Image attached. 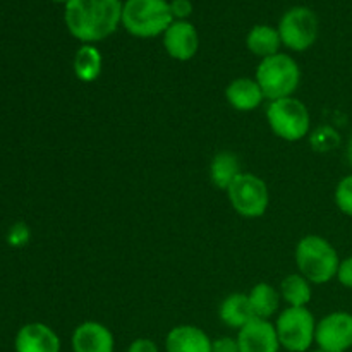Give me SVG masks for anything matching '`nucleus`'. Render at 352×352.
I'll list each match as a JSON object with an SVG mask.
<instances>
[{
    "label": "nucleus",
    "instance_id": "3",
    "mask_svg": "<svg viewBox=\"0 0 352 352\" xmlns=\"http://www.w3.org/2000/svg\"><path fill=\"white\" fill-rule=\"evenodd\" d=\"M174 23L167 0H126L122 6V26L136 38H155Z\"/></svg>",
    "mask_w": 352,
    "mask_h": 352
},
{
    "label": "nucleus",
    "instance_id": "10",
    "mask_svg": "<svg viewBox=\"0 0 352 352\" xmlns=\"http://www.w3.org/2000/svg\"><path fill=\"white\" fill-rule=\"evenodd\" d=\"M241 352H278L282 349L277 330L270 320L253 318L237 333Z\"/></svg>",
    "mask_w": 352,
    "mask_h": 352
},
{
    "label": "nucleus",
    "instance_id": "7",
    "mask_svg": "<svg viewBox=\"0 0 352 352\" xmlns=\"http://www.w3.org/2000/svg\"><path fill=\"white\" fill-rule=\"evenodd\" d=\"M232 208L244 219H260L270 203V195L263 179L251 172H241L227 189Z\"/></svg>",
    "mask_w": 352,
    "mask_h": 352
},
{
    "label": "nucleus",
    "instance_id": "22",
    "mask_svg": "<svg viewBox=\"0 0 352 352\" xmlns=\"http://www.w3.org/2000/svg\"><path fill=\"white\" fill-rule=\"evenodd\" d=\"M336 205L346 215L352 217V174L344 177L336 188Z\"/></svg>",
    "mask_w": 352,
    "mask_h": 352
},
{
    "label": "nucleus",
    "instance_id": "29",
    "mask_svg": "<svg viewBox=\"0 0 352 352\" xmlns=\"http://www.w3.org/2000/svg\"><path fill=\"white\" fill-rule=\"evenodd\" d=\"M347 157H349V162H351V165H352V138H351V141H349V148H347Z\"/></svg>",
    "mask_w": 352,
    "mask_h": 352
},
{
    "label": "nucleus",
    "instance_id": "13",
    "mask_svg": "<svg viewBox=\"0 0 352 352\" xmlns=\"http://www.w3.org/2000/svg\"><path fill=\"white\" fill-rule=\"evenodd\" d=\"M71 346L74 352H113L116 340L103 323L85 322L72 332Z\"/></svg>",
    "mask_w": 352,
    "mask_h": 352
},
{
    "label": "nucleus",
    "instance_id": "12",
    "mask_svg": "<svg viewBox=\"0 0 352 352\" xmlns=\"http://www.w3.org/2000/svg\"><path fill=\"white\" fill-rule=\"evenodd\" d=\"M14 349L16 352H60V339L45 323H26L17 332Z\"/></svg>",
    "mask_w": 352,
    "mask_h": 352
},
{
    "label": "nucleus",
    "instance_id": "16",
    "mask_svg": "<svg viewBox=\"0 0 352 352\" xmlns=\"http://www.w3.org/2000/svg\"><path fill=\"white\" fill-rule=\"evenodd\" d=\"M219 316L227 327L241 330L254 318L253 309H251L250 298L246 294H230L222 301L219 309Z\"/></svg>",
    "mask_w": 352,
    "mask_h": 352
},
{
    "label": "nucleus",
    "instance_id": "19",
    "mask_svg": "<svg viewBox=\"0 0 352 352\" xmlns=\"http://www.w3.org/2000/svg\"><path fill=\"white\" fill-rule=\"evenodd\" d=\"M250 298L251 309H253L254 318L270 320L278 309V302H280V292L270 285L268 282H260L251 289L248 294Z\"/></svg>",
    "mask_w": 352,
    "mask_h": 352
},
{
    "label": "nucleus",
    "instance_id": "18",
    "mask_svg": "<svg viewBox=\"0 0 352 352\" xmlns=\"http://www.w3.org/2000/svg\"><path fill=\"white\" fill-rule=\"evenodd\" d=\"M103 58L95 45L82 43L74 55V74L79 81L93 82L100 78Z\"/></svg>",
    "mask_w": 352,
    "mask_h": 352
},
{
    "label": "nucleus",
    "instance_id": "9",
    "mask_svg": "<svg viewBox=\"0 0 352 352\" xmlns=\"http://www.w3.org/2000/svg\"><path fill=\"white\" fill-rule=\"evenodd\" d=\"M315 344L327 352H347L352 347V315L336 311L316 323Z\"/></svg>",
    "mask_w": 352,
    "mask_h": 352
},
{
    "label": "nucleus",
    "instance_id": "30",
    "mask_svg": "<svg viewBox=\"0 0 352 352\" xmlns=\"http://www.w3.org/2000/svg\"><path fill=\"white\" fill-rule=\"evenodd\" d=\"M52 2H60V3H67L69 0H52Z\"/></svg>",
    "mask_w": 352,
    "mask_h": 352
},
{
    "label": "nucleus",
    "instance_id": "20",
    "mask_svg": "<svg viewBox=\"0 0 352 352\" xmlns=\"http://www.w3.org/2000/svg\"><path fill=\"white\" fill-rule=\"evenodd\" d=\"M241 174V164L239 158L230 151H222V153L215 155L210 165V179H212L213 186L222 191H227L229 186L232 184Z\"/></svg>",
    "mask_w": 352,
    "mask_h": 352
},
{
    "label": "nucleus",
    "instance_id": "14",
    "mask_svg": "<svg viewBox=\"0 0 352 352\" xmlns=\"http://www.w3.org/2000/svg\"><path fill=\"white\" fill-rule=\"evenodd\" d=\"M167 352H212V339L195 325H179L167 333Z\"/></svg>",
    "mask_w": 352,
    "mask_h": 352
},
{
    "label": "nucleus",
    "instance_id": "11",
    "mask_svg": "<svg viewBox=\"0 0 352 352\" xmlns=\"http://www.w3.org/2000/svg\"><path fill=\"white\" fill-rule=\"evenodd\" d=\"M164 47L175 60H191L199 48V36L189 21H174L164 33Z\"/></svg>",
    "mask_w": 352,
    "mask_h": 352
},
{
    "label": "nucleus",
    "instance_id": "25",
    "mask_svg": "<svg viewBox=\"0 0 352 352\" xmlns=\"http://www.w3.org/2000/svg\"><path fill=\"white\" fill-rule=\"evenodd\" d=\"M212 352H241L239 342L232 337H220L212 340Z\"/></svg>",
    "mask_w": 352,
    "mask_h": 352
},
{
    "label": "nucleus",
    "instance_id": "4",
    "mask_svg": "<svg viewBox=\"0 0 352 352\" xmlns=\"http://www.w3.org/2000/svg\"><path fill=\"white\" fill-rule=\"evenodd\" d=\"M254 79L260 85L265 98L274 102L294 95L301 82V69L291 55L278 52L260 62Z\"/></svg>",
    "mask_w": 352,
    "mask_h": 352
},
{
    "label": "nucleus",
    "instance_id": "31",
    "mask_svg": "<svg viewBox=\"0 0 352 352\" xmlns=\"http://www.w3.org/2000/svg\"><path fill=\"white\" fill-rule=\"evenodd\" d=\"M313 352H327V351H323V349H320V347H318V349H315V351H313Z\"/></svg>",
    "mask_w": 352,
    "mask_h": 352
},
{
    "label": "nucleus",
    "instance_id": "17",
    "mask_svg": "<svg viewBox=\"0 0 352 352\" xmlns=\"http://www.w3.org/2000/svg\"><path fill=\"white\" fill-rule=\"evenodd\" d=\"M246 45L251 54L256 55V57H260L263 60V58L278 54L282 40L280 34H278V30L268 26V24H258V26H254L248 33Z\"/></svg>",
    "mask_w": 352,
    "mask_h": 352
},
{
    "label": "nucleus",
    "instance_id": "26",
    "mask_svg": "<svg viewBox=\"0 0 352 352\" xmlns=\"http://www.w3.org/2000/svg\"><path fill=\"white\" fill-rule=\"evenodd\" d=\"M337 278H339V282L344 285V287L352 289V256L340 261L339 272H337Z\"/></svg>",
    "mask_w": 352,
    "mask_h": 352
},
{
    "label": "nucleus",
    "instance_id": "15",
    "mask_svg": "<svg viewBox=\"0 0 352 352\" xmlns=\"http://www.w3.org/2000/svg\"><path fill=\"white\" fill-rule=\"evenodd\" d=\"M226 98L232 109L239 110V112H253L261 105L265 95L256 79L237 78L227 86Z\"/></svg>",
    "mask_w": 352,
    "mask_h": 352
},
{
    "label": "nucleus",
    "instance_id": "8",
    "mask_svg": "<svg viewBox=\"0 0 352 352\" xmlns=\"http://www.w3.org/2000/svg\"><path fill=\"white\" fill-rule=\"evenodd\" d=\"M282 45L294 52H305L313 47L318 38V17L308 7H292L278 23Z\"/></svg>",
    "mask_w": 352,
    "mask_h": 352
},
{
    "label": "nucleus",
    "instance_id": "2",
    "mask_svg": "<svg viewBox=\"0 0 352 352\" xmlns=\"http://www.w3.org/2000/svg\"><path fill=\"white\" fill-rule=\"evenodd\" d=\"M296 265L311 284H327L337 277L340 258L336 248L320 236H306L296 246Z\"/></svg>",
    "mask_w": 352,
    "mask_h": 352
},
{
    "label": "nucleus",
    "instance_id": "21",
    "mask_svg": "<svg viewBox=\"0 0 352 352\" xmlns=\"http://www.w3.org/2000/svg\"><path fill=\"white\" fill-rule=\"evenodd\" d=\"M311 282L301 274H291L282 280L280 298L292 308H306L311 301Z\"/></svg>",
    "mask_w": 352,
    "mask_h": 352
},
{
    "label": "nucleus",
    "instance_id": "1",
    "mask_svg": "<svg viewBox=\"0 0 352 352\" xmlns=\"http://www.w3.org/2000/svg\"><path fill=\"white\" fill-rule=\"evenodd\" d=\"M122 6L120 0H69L65 26L76 40L95 45L116 33L122 23Z\"/></svg>",
    "mask_w": 352,
    "mask_h": 352
},
{
    "label": "nucleus",
    "instance_id": "23",
    "mask_svg": "<svg viewBox=\"0 0 352 352\" xmlns=\"http://www.w3.org/2000/svg\"><path fill=\"white\" fill-rule=\"evenodd\" d=\"M313 146L318 151H330L339 144V134L332 127H320L311 138Z\"/></svg>",
    "mask_w": 352,
    "mask_h": 352
},
{
    "label": "nucleus",
    "instance_id": "27",
    "mask_svg": "<svg viewBox=\"0 0 352 352\" xmlns=\"http://www.w3.org/2000/svg\"><path fill=\"white\" fill-rule=\"evenodd\" d=\"M28 237H30L28 227L24 226V223H16L9 232V243L12 244V246H23L28 241Z\"/></svg>",
    "mask_w": 352,
    "mask_h": 352
},
{
    "label": "nucleus",
    "instance_id": "5",
    "mask_svg": "<svg viewBox=\"0 0 352 352\" xmlns=\"http://www.w3.org/2000/svg\"><path fill=\"white\" fill-rule=\"evenodd\" d=\"M267 120L275 136L280 140L296 143L308 136L311 119L309 112L301 100L289 96V98L274 100L267 107Z\"/></svg>",
    "mask_w": 352,
    "mask_h": 352
},
{
    "label": "nucleus",
    "instance_id": "24",
    "mask_svg": "<svg viewBox=\"0 0 352 352\" xmlns=\"http://www.w3.org/2000/svg\"><path fill=\"white\" fill-rule=\"evenodd\" d=\"M170 12L174 16V21H186L192 12L191 0H172Z\"/></svg>",
    "mask_w": 352,
    "mask_h": 352
},
{
    "label": "nucleus",
    "instance_id": "28",
    "mask_svg": "<svg viewBox=\"0 0 352 352\" xmlns=\"http://www.w3.org/2000/svg\"><path fill=\"white\" fill-rule=\"evenodd\" d=\"M127 352H160L158 351V346L151 339H136L131 342V346L127 347Z\"/></svg>",
    "mask_w": 352,
    "mask_h": 352
},
{
    "label": "nucleus",
    "instance_id": "6",
    "mask_svg": "<svg viewBox=\"0 0 352 352\" xmlns=\"http://www.w3.org/2000/svg\"><path fill=\"white\" fill-rule=\"evenodd\" d=\"M275 330L282 349L289 352H306L315 344L316 322L308 308L289 306L278 315Z\"/></svg>",
    "mask_w": 352,
    "mask_h": 352
}]
</instances>
